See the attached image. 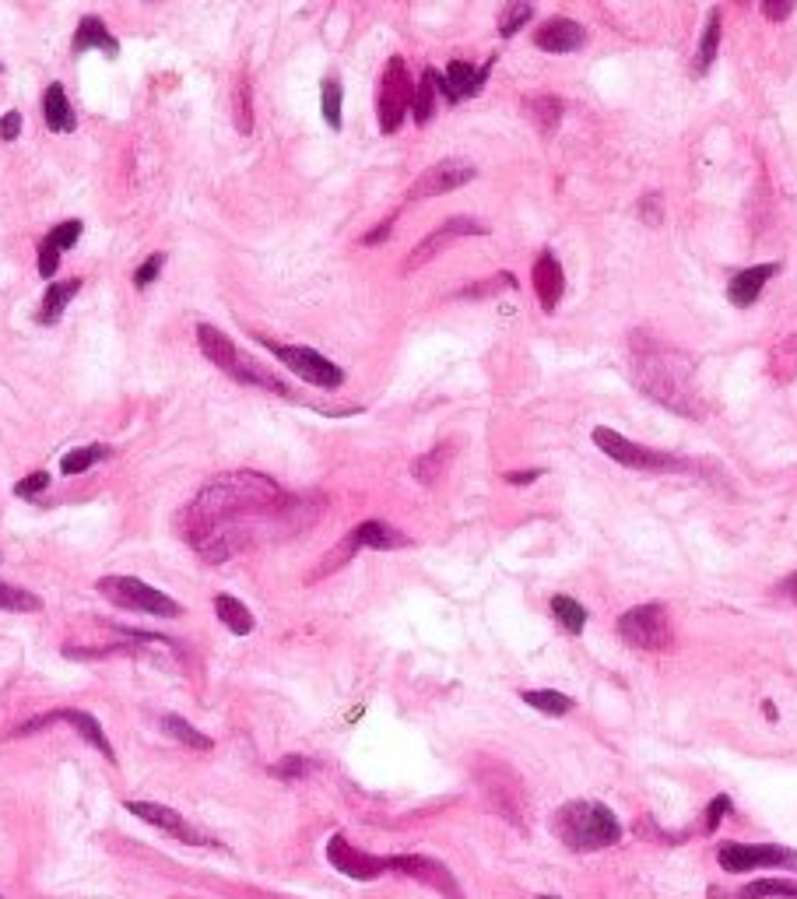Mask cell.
<instances>
[{
    "mask_svg": "<svg viewBox=\"0 0 797 899\" xmlns=\"http://www.w3.org/2000/svg\"><path fill=\"white\" fill-rule=\"evenodd\" d=\"M590 436H594V446L604 457H611V461L629 471H654V475H685V471H692V464L685 457L661 454V450L632 443V439L618 436L615 429H604V425H597Z\"/></svg>",
    "mask_w": 797,
    "mask_h": 899,
    "instance_id": "cell-5",
    "label": "cell"
},
{
    "mask_svg": "<svg viewBox=\"0 0 797 899\" xmlns=\"http://www.w3.org/2000/svg\"><path fill=\"white\" fill-rule=\"evenodd\" d=\"M797 8V0H762V15H766V22H787L790 15H794Z\"/></svg>",
    "mask_w": 797,
    "mask_h": 899,
    "instance_id": "cell-47",
    "label": "cell"
},
{
    "mask_svg": "<svg viewBox=\"0 0 797 899\" xmlns=\"http://www.w3.org/2000/svg\"><path fill=\"white\" fill-rule=\"evenodd\" d=\"M727 812H731V798H727V794H720L717 801H710V808H706V833H717V826L724 822Z\"/></svg>",
    "mask_w": 797,
    "mask_h": 899,
    "instance_id": "cell-48",
    "label": "cell"
},
{
    "mask_svg": "<svg viewBox=\"0 0 797 899\" xmlns=\"http://www.w3.org/2000/svg\"><path fill=\"white\" fill-rule=\"evenodd\" d=\"M636 208H640L643 225H650V229H657V225L664 222V197L661 194H643Z\"/></svg>",
    "mask_w": 797,
    "mask_h": 899,
    "instance_id": "cell-43",
    "label": "cell"
},
{
    "mask_svg": "<svg viewBox=\"0 0 797 899\" xmlns=\"http://www.w3.org/2000/svg\"><path fill=\"white\" fill-rule=\"evenodd\" d=\"M327 861L334 864V871H341L345 878H355V882H376V878L390 871L387 857H376V854H366V850L352 847L348 836H341V833H334L331 840H327Z\"/></svg>",
    "mask_w": 797,
    "mask_h": 899,
    "instance_id": "cell-16",
    "label": "cell"
},
{
    "mask_svg": "<svg viewBox=\"0 0 797 899\" xmlns=\"http://www.w3.org/2000/svg\"><path fill=\"white\" fill-rule=\"evenodd\" d=\"M517 288V278H513L510 271H503V274H496V278H489V281H478V285H471V288H464V292H460V299H485V295L489 292H496V288Z\"/></svg>",
    "mask_w": 797,
    "mask_h": 899,
    "instance_id": "cell-41",
    "label": "cell"
},
{
    "mask_svg": "<svg viewBox=\"0 0 797 899\" xmlns=\"http://www.w3.org/2000/svg\"><path fill=\"white\" fill-rule=\"evenodd\" d=\"M520 699H524L531 710L548 713V717H566V713L576 706L566 692H555V689H527V692H520Z\"/></svg>",
    "mask_w": 797,
    "mask_h": 899,
    "instance_id": "cell-29",
    "label": "cell"
},
{
    "mask_svg": "<svg viewBox=\"0 0 797 899\" xmlns=\"http://www.w3.org/2000/svg\"><path fill=\"white\" fill-rule=\"evenodd\" d=\"M144 4H162V0H144Z\"/></svg>",
    "mask_w": 797,
    "mask_h": 899,
    "instance_id": "cell-54",
    "label": "cell"
},
{
    "mask_svg": "<svg viewBox=\"0 0 797 899\" xmlns=\"http://www.w3.org/2000/svg\"><path fill=\"white\" fill-rule=\"evenodd\" d=\"M81 229H85V225H81V222H78V218H67V222H60V225H57V229H53V232H50V236H46V239H50V243H53V246H57V250H60V253H64V250H71V246H74V243H78V239H81Z\"/></svg>",
    "mask_w": 797,
    "mask_h": 899,
    "instance_id": "cell-40",
    "label": "cell"
},
{
    "mask_svg": "<svg viewBox=\"0 0 797 899\" xmlns=\"http://www.w3.org/2000/svg\"><path fill=\"white\" fill-rule=\"evenodd\" d=\"M632 383L650 397V401L664 404L675 415L703 418L706 401L699 390L696 369L675 348H636L632 352Z\"/></svg>",
    "mask_w": 797,
    "mask_h": 899,
    "instance_id": "cell-2",
    "label": "cell"
},
{
    "mask_svg": "<svg viewBox=\"0 0 797 899\" xmlns=\"http://www.w3.org/2000/svg\"><path fill=\"white\" fill-rule=\"evenodd\" d=\"M583 43H587V32L573 18H552L534 32V46L541 53H576L583 50Z\"/></svg>",
    "mask_w": 797,
    "mask_h": 899,
    "instance_id": "cell-20",
    "label": "cell"
},
{
    "mask_svg": "<svg viewBox=\"0 0 797 899\" xmlns=\"http://www.w3.org/2000/svg\"><path fill=\"white\" fill-rule=\"evenodd\" d=\"M478 180V166L467 159H443L436 166H429L415 183L408 187V201H429V197H443L453 190L467 187Z\"/></svg>",
    "mask_w": 797,
    "mask_h": 899,
    "instance_id": "cell-13",
    "label": "cell"
},
{
    "mask_svg": "<svg viewBox=\"0 0 797 899\" xmlns=\"http://www.w3.org/2000/svg\"><path fill=\"white\" fill-rule=\"evenodd\" d=\"M524 113L531 116V123L538 127L541 137H552L562 123V99L559 95H527Z\"/></svg>",
    "mask_w": 797,
    "mask_h": 899,
    "instance_id": "cell-26",
    "label": "cell"
},
{
    "mask_svg": "<svg viewBox=\"0 0 797 899\" xmlns=\"http://www.w3.org/2000/svg\"><path fill=\"white\" fill-rule=\"evenodd\" d=\"M260 345L267 352H274V359L285 362L299 380H306L309 387H320V390H338L345 383V369L338 362H331L327 355L313 352V348H302V345H278V341H267L260 338Z\"/></svg>",
    "mask_w": 797,
    "mask_h": 899,
    "instance_id": "cell-9",
    "label": "cell"
},
{
    "mask_svg": "<svg viewBox=\"0 0 797 899\" xmlns=\"http://www.w3.org/2000/svg\"><path fill=\"white\" fill-rule=\"evenodd\" d=\"M81 292V278H67V281H50V288L43 292V306H39V324L53 327L64 310L71 306V299Z\"/></svg>",
    "mask_w": 797,
    "mask_h": 899,
    "instance_id": "cell-24",
    "label": "cell"
},
{
    "mask_svg": "<svg viewBox=\"0 0 797 899\" xmlns=\"http://www.w3.org/2000/svg\"><path fill=\"white\" fill-rule=\"evenodd\" d=\"M50 489V475H46V471H32L29 478H22V482L15 485V496L18 499H36L39 492H46Z\"/></svg>",
    "mask_w": 797,
    "mask_h": 899,
    "instance_id": "cell-45",
    "label": "cell"
},
{
    "mask_svg": "<svg viewBox=\"0 0 797 899\" xmlns=\"http://www.w3.org/2000/svg\"><path fill=\"white\" fill-rule=\"evenodd\" d=\"M232 120H236V130L243 137L253 134V88H250L246 71L236 78V92H232Z\"/></svg>",
    "mask_w": 797,
    "mask_h": 899,
    "instance_id": "cell-32",
    "label": "cell"
},
{
    "mask_svg": "<svg viewBox=\"0 0 797 899\" xmlns=\"http://www.w3.org/2000/svg\"><path fill=\"white\" fill-rule=\"evenodd\" d=\"M18 134H22V113L11 109V113L0 116V137H4V141H15Z\"/></svg>",
    "mask_w": 797,
    "mask_h": 899,
    "instance_id": "cell-50",
    "label": "cell"
},
{
    "mask_svg": "<svg viewBox=\"0 0 797 899\" xmlns=\"http://www.w3.org/2000/svg\"><path fill=\"white\" fill-rule=\"evenodd\" d=\"M359 548H376V552H394V548H408V534H401L397 527L383 524V520H366L352 531Z\"/></svg>",
    "mask_w": 797,
    "mask_h": 899,
    "instance_id": "cell-23",
    "label": "cell"
},
{
    "mask_svg": "<svg viewBox=\"0 0 797 899\" xmlns=\"http://www.w3.org/2000/svg\"><path fill=\"white\" fill-rule=\"evenodd\" d=\"M741 4H748V0H741Z\"/></svg>",
    "mask_w": 797,
    "mask_h": 899,
    "instance_id": "cell-56",
    "label": "cell"
},
{
    "mask_svg": "<svg viewBox=\"0 0 797 899\" xmlns=\"http://www.w3.org/2000/svg\"><path fill=\"white\" fill-rule=\"evenodd\" d=\"M762 713H766V720H776V717H780V713H776V706L769 703V699H766V703H762Z\"/></svg>",
    "mask_w": 797,
    "mask_h": 899,
    "instance_id": "cell-53",
    "label": "cell"
},
{
    "mask_svg": "<svg viewBox=\"0 0 797 899\" xmlns=\"http://www.w3.org/2000/svg\"><path fill=\"white\" fill-rule=\"evenodd\" d=\"M531 281H534V295H538L541 310H545V313H555V310H559L562 292H566V274H562L559 257H555L552 250H545L538 260H534Z\"/></svg>",
    "mask_w": 797,
    "mask_h": 899,
    "instance_id": "cell-18",
    "label": "cell"
},
{
    "mask_svg": "<svg viewBox=\"0 0 797 899\" xmlns=\"http://www.w3.org/2000/svg\"><path fill=\"white\" fill-rule=\"evenodd\" d=\"M492 64H496V57L485 60L482 67L467 64V60H453V64H446V71H436V92L443 95L450 106L453 102L471 99V95H478L485 88V81H489V74H492Z\"/></svg>",
    "mask_w": 797,
    "mask_h": 899,
    "instance_id": "cell-17",
    "label": "cell"
},
{
    "mask_svg": "<svg viewBox=\"0 0 797 899\" xmlns=\"http://www.w3.org/2000/svg\"><path fill=\"white\" fill-rule=\"evenodd\" d=\"M552 615L559 619V626L566 629V633H573V636H580L583 629H587V608H583L576 597L555 594L552 597Z\"/></svg>",
    "mask_w": 797,
    "mask_h": 899,
    "instance_id": "cell-33",
    "label": "cell"
},
{
    "mask_svg": "<svg viewBox=\"0 0 797 899\" xmlns=\"http://www.w3.org/2000/svg\"><path fill=\"white\" fill-rule=\"evenodd\" d=\"M531 15H534V8L527 4V0H513V4H506V11L499 15V36L513 39L527 22H531Z\"/></svg>",
    "mask_w": 797,
    "mask_h": 899,
    "instance_id": "cell-39",
    "label": "cell"
},
{
    "mask_svg": "<svg viewBox=\"0 0 797 899\" xmlns=\"http://www.w3.org/2000/svg\"><path fill=\"white\" fill-rule=\"evenodd\" d=\"M309 770H313V763H309L306 756H285L278 766H271V773L278 780H302Z\"/></svg>",
    "mask_w": 797,
    "mask_h": 899,
    "instance_id": "cell-42",
    "label": "cell"
},
{
    "mask_svg": "<svg viewBox=\"0 0 797 899\" xmlns=\"http://www.w3.org/2000/svg\"><path fill=\"white\" fill-rule=\"evenodd\" d=\"M552 833L573 854H594L622 840V822L601 801H569L555 812Z\"/></svg>",
    "mask_w": 797,
    "mask_h": 899,
    "instance_id": "cell-3",
    "label": "cell"
},
{
    "mask_svg": "<svg viewBox=\"0 0 797 899\" xmlns=\"http://www.w3.org/2000/svg\"><path fill=\"white\" fill-rule=\"evenodd\" d=\"M411 99H415V81L408 74L404 57H390L383 67L380 88H376V116H380L383 134H394L411 113Z\"/></svg>",
    "mask_w": 797,
    "mask_h": 899,
    "instance_id": "cell-8",
    "label": "cell"
},
{
    "mask_svg": "<svg viewBox=\"0 0 797 899\" xmlns=\"http://www.w3.org/2000/svg\"><path fill=\"white\" fill-rule=\"evenodd\" d=\"M341 99H345V92H341V81L338 78H327L324 88H320V113H324L327 127L341 130Z\"/></svg>",
    "mask_w": 797,
    "mask_h": 899,
    "instance_id": "cell-38",
    "label": "cell"
},
{
    "mask_svg": "<svg viewBox=\"0 0 797 899\" xmlns=\"http://www.w3.org/2000/svg\"><path fill=\"white\" fill-rule=\"evenodd\" d=\"M43 120L53 134H71L74 123H78V116H74V109H71V99H67V88L60 85V81H53V85L43 92Z\"/></svg>",
    "mask_w": 797,
    "mask_h": 899,
    "instance_id": "cell-22",
    "label": "cell"
},
{
    "mask_svg": "<svg viewBox=\"0 0 797 899\" xmlns=\"http://www.w3.org/2000/svg\"><path fill=\"white\" fill-rule=\"evenodd\" d=\"M162 727H166V734H173L176 741L194 748V752H211V748H215V741H211L208 734H201L190 720L176 717V713H166V717H162Z\"/></svg>",
    "mask_w": 797,
    "mask_h": 899,
    "instance_id": "cell-34",
    "label": "cell"
},
{
    "mask_svg": "<svg viewBox=\"0 0 797 899\" xmlns=\"http://www.w3.org/2000/svg\"><path fill=\"white\" fill-rule=\"evenodd\" d=\"M53 724H71L74 731H78L81 738L95 748V752H102L109 763H116V748L109 745V738H106V731H102L99 720H95L92 713H85V710H71V706H67V710H50V713H39V717L25 720V724H18L15 731H11V738H29V734H39V731H46V727H53Z\"/></svg>",
    "mask_w": 797,
    "mask_h": 899,
    "instance_id": "cell-11",
    "label": "cell"
},
{
    "mask_svg": "<svg viewBox=\"0 0 797 899\" xmlns=\"http://www.w3.org/2000/svg\"><path fill=\"white\" fill-rule=\"evenodd\" d=\"M717 861L731 875H745L755 868H797V850L780 843H720Z\"/></svg>",
    "mask_w": 797,
    "mask_h": 899,
    "instance_id": "cell-10",
    "label": "cell"
},
{
    "mask_svg": "<svg viewBox=\"0 0 797 899\" xmlns=\"http://www.w3.org/2000/svg\"><path fill=\"white\" fill-rule=\"evenodd\" d=\"M720 32H724V11L710 8L706 25H703V39H699V53H696V60H692V74H696V78H703V74L713 67V60H717Z\"/></svg>",
    "mask_w": 797,
    "mask_h": 899,
    "instance_id": "cell-25",
    "label": "cell"
},
{
    "mask_svg": "<svg viewBox=\"0 0 797 899\" xmlns=\"http://www.w3.org/2000/svg\"><path fill=\"white\" fill-rule=\"evenodd\" d=\"M394 222H397V211L390 218H383L380 225H376V229H369L366 236H362V246H380V243H387V236L390 232H394Z\"/></svg>",
    "mask_w": 797,
    "mask_h": 899,
    "instance_id": "cell-49",
    "label": "cell"
},
{
    "mask_svg": "<svg viewBox=\"0 0 797 899\" xmlns=\"http://www.w3.org/2000/svg\"><path fill=\"white\" fill-rule=\"evenodd\" d=\"M471 236H489V225L482 222H474V218L467 215H457V218H446L439 229H432L425 239H418L415 250L404 257V274L418 271V267H425L429 260H436L439 253L446 250V246H453L457 239H471Z\"/></svg>",
    "mask_w": 797,
    "mask_h": 899,
    "instance_id": "cell-12",
    "label": "cell"
},
{
    "mask_svg": "<svg viewBox=\"0 0 797 899\" xmlns=\"http://www.w3.org/2000/svg\"><path fill=\"white\" fill-rule=\"evenodd\" d=\"M538 899H559V896H538Z\"/></svg>",
    "mask_w": 797,
    "mask_h": 899,
    "instance_id": "cell-55",
    "label": "cell"
},
{
    "mask_svg": "<svg viewBox=\"0 0 797 899\" xmlns=\"http://www.w3.org/2000/svg\"><path fill=\"white\" fill-rule=\"evenodd\" d=\"M123 808H127L130 815H137L141 822H148V826H155V829H162L166 836H173V840L187 843V847H218V843L208 840L201 829L190 826V822L183 819L176 808L155 805V801H123Z\"/></svg>",
    "mask_w": 797,
    "mask_h": 899,
    "instance_id": "cell-15",
    "label": "cell"
},
{
    "mask_svg": "<svg viewBox=\"0 0 797 899\" xmlns=\"http://www.w3.org/2000/svg\"><path fill=\"white\" fill-rule=\"evenodd\" d=\"M0 71H4V67H0Z\"/></svg>",
    "mask_w": 797,
    "mask_h": 899,
    "instance_id": "cell-57",
    "label": "cell"
},
{
    "mask_svg": "<svg viewBox=\"0 0 797 899\" xmlns=\"http://www.w3.org/2000/svg\"><path fill=\"white\" fill-rule=\"evenodd\" d=\"M88 50H99V53H106V57H116V53H120V43H116L113 32L102 25L99 15H85L78 22V29H74L71 53L81 57V53H88Z\"/></svg>",
    "mask_w": 797,
    "mask_h": 899,
    "instance_id": "cell-21",
    "label": "cell"
},
{
    "mask_svg": "<svg viewBox=\"0 0 797 899\" xmlns=\"http://www.w3.org/2000/svg\"><path fill=\"white\" fill-rule=\"evenodd\" d=\"M215 615L232 636H250L253 626H257V619H253L250 608H246L243 601L232 597V594H218L215 597Z\"/></svg>",
    "mask_w": 797,
    "mask_h": 899,
    "instance_id": "cell-27",
    "label": "cell"
},
{
    "mask_svg": "<svg viewBox=\"0 0 797 899\" xmlns=\"http://www.w3.org/2000/svg\"><path fill=\"white\" fill-rule=\"evenodd\" d=\"M39 608H43V601L36 594L0 580V612H39Z\"/></svg>",
    "mask_w": 797,
    "mask_h": 899,
    "instance_id": "cell-37",
    "label": "cell"
},
{
    "mask_svg": "<svg viewBox=\"0 0 797 899\" xmlns=\"http://www.w3.org/2000/svg\"><path fill=\"white\" fill-rule=\"evenodd\" d=\"M197 345H201L204 359H208L211 366H218L225 376H232V380L243 383V387H260V390H267V394H281V397L292 394V390H288L285 383L271 373V369L260 366L253 355L239 352V348L232 345L229 334H222L218 327L197 324Z\"/></svg>",
    "mask_w": 797,
    "mask_h": 899,
    "instance_id": "cell-4",
    "label": "cell"
},
{
    "mask_svg": "<svg viewBox=\"0 0 797 899\" xmlns=\"http://www.w3.org/2000/svg\"><path fill=\"white\" fill-rule=\"evenodd\" d=\"M738 899H797V882H790V878H759V882H748L738 892Z\"/></svg>",
    "mask_w": 797,
    "mask_h": 899,
    "instance_id": "cell-35",
    "label": "cell"
},
{
    "mask_svg": "<svg viewBox=\"0 0 797 899\" xmlns=\"http://www.w3.org/2000/svg\"><path fill=\"white\" fill-rule=\"evenodd\" d=\"M615 633L622 643L636 650H668L675 643L671 636V619H668V608L650 601V605H636L629 612L618 615L615 622Z\"/></svg>",
    "mask_w": 797,
    "mask_h": 899,
    "instance_id": "cell-7",
    "label": "cell"
},
{
    "mask_svg": "<svg viewBox=\"0 0 797 899\" xmlns=\"http://www.w3.org/2000/svg\"><path fill=\"white\" fill-rule=\"evenodd\" d=\"M102 597L109 605L127 608V612H144V615H158V619H180L183 605L173 601L166 590H155L151 583L137 580V576H102L95 583Z\"/></svg>",
    "mask_w": 797,
    "mask_h": 899,
    "instance_id": "cell-6",
    "label": "cell"
},
{
    "mask_svg": "<svg viewBox=\"0 0 797 899\" xmlns=\"http://www.w3.org/2000/svg\"><path fill=\"white\" fill-rule=\"evenodd\" d=\"M769 376L776 383H790L797 376V334H790V338L776 341L769 348Z\"/></svg>",
    "mask_w": 797,
    "mask_h": 899,
    "instance_id": "cell-28",
    "label": "cell"
},
{
    "mask_svg": "<svg viewBox=\"0 0 797 899\" xmlns=\"http://www.w3.org/2000/svg\"><path fill=\"white\" fill-rule=\"evenodd\" d=\"M446 461H450V446H436V450H429V454H422L415 464H411V478L422 485H432L439 475H443Z\"/></svg>",
    "mask_w": 797,
    "mask_h": 899,
    "instance_id": "cell-36",
    "label": "cell"
},
{
    "mask_svg": "<svg viewBox=\"0 0 797 899\" xmlns=\"http://www.w3.org/2000/svg\"><path fill=\"white\" fill-rule=\"evenodd\" d=\"M541 475H545V471H506L503 482L506 485H531V482H538Z\"/></svg>",
    "mask_w": 797,
    "mask_h": 899,
    "instance_id": "cell-51",
    "label": "cell"
},
{
    "mask_svg": "<svg viewBox=\"0 0 797 899\" xmlns=\"http://www.w3.org/2000/svg\"><path fill=\"white\" fill-rule=\"evenodd\" d=\"M780 274V264H755V267H745V271H738L731 281H727V299H731V306H738V310H748V306L759 303V295L762 288H766L769 278H776Z\"/></svg>",
    "mask_w": 797,
    "mask_h": 899,
    "instance_id": "cell-19",
    "label": "cell"
},
{
    "mask_svg": "<svg viewBox=\"0 0 797 899\" xmlns=\"http://www.w3.org/2000/svg\"><path fill=\"white\" fill-rule=\"evenodd\" d=\"M162 267H166V253H151V257L144 260V264L134 271V285H137V288H148L151 281H155L158 274H162Z\"/></svg>",
    "mask_w": 797,
    "mask_h": 899,
    "instance_id": "cell-44",
    "label": "cell"
},
{
    "mask_svg": "<svg viewBox=\"0 0 797 899\" xmlns=\"http://www.w3.org/2000/svg\"><path fill=\"white\" fill-rule=\"evenodd\" d=\"M106 457H113V450H109V446H102V443H88V446H81V450H71V454H67L64 461H60V471H64L67 478L85 475L88 468H95V464L106 461Z\"/></svg>",
    "mask_w": 797,
    "mask_h": 899,
    "instance_id": "cell-31",
    "label": "cell"
},
{
    "mask_svg": "<svg viewBox=\"0 0 797 899\" xmlns=\"http://www.w3.org/2000/svg\"><path fill=\"white\" fill-rule=\"evenodd\" d=\"M302 499L288 496L274 478L260 471H229L204 485L194 503L180 513V531L197 555L211 566L229 562L236 552L250 548L260 524L295 520Z\"/></svg>",
    "mask_w": 797,
    "mask_h": 899,
    "instance_id": "cell-1",
    "label": "cell"
},
{
    "mask_svg": "<svg viewBox=\"0 0 797 899\" xmlns=\"http://www.w3.org/2000/svg\"><path fill=\"white\" fill-rule=\"evenodd\" d=\"M780 594L787 597V601H794V605H797V573H790L787 580L780 583Z\"/></svg>",
    "mask_w": 797,
    "mask_h": 899,
    "instance_id": "cell-52",
    "label": "cell"
},
{
    "mask_svg": "<svg viewBox=\"0 0 797 899\" xmlns=\"http://www.w3.org/2000/svg\"><path fill=\"white\" fill-rule=\"evenodd\" d=\"M387 861H390V871H397V875L415 878V882L429 885V889H436L439 896L464 899V889L457 885L453 871L446 868L443 861H436V857H425V854H394V857H387Z\"/></svg>",
    "mask_w": 797,
    "mask_h": 899,
    "instance_id": "cell-14",
    "label": "cell"
},
{
    "mask_svg": "<svg viewBox=\"0 0 797 899\" xmlns=\"http://www.w3.org/2000/svg\"><path fill=\"white\" fill-rule=\"evenodd\" d=\"M436 95H439L436 92V67H429V71L422 74V81L415 85V99H411V116H415L418 127L436 116Z\"/></svg>",
    "mask_w": 797,
    "mask_h": 899,
    "instance_id": "cell-30",
    "label": "cell"
},
{
    "mask_svg": "<svg viewBox=\"0 0 797 899\" xmlns=\"http://www.w3.org/2000/svg\"><path fill=\"white\" fill-rule=\"evenodd\" d=\"M57 267H60V250L50 243V239H43V243H39V274H43L46 281H53Z\"/></svg>",
    "mask_w": 797,
    "mask_h": 899,
    "instance_id": "cell-46",
    "label": "cell"
}]
</instances>
